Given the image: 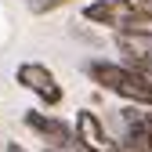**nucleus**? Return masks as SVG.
Returning a JSON list of instances; mask_svg holds the SVG:
<instances>
[{"mask_svg": "<svg viewBox=\"0 0 152 152\" xmlns=\"http://www.w3.org/2000/svg\"><path fill=\"white\" fill-rule=\"evenodd\" d=\"M83 76L98 87L102 94H116L123 105H145L152 109V83H145L141 76L123 65L120 58H87Z\"/></svg>", "mask_w": 152, "mask_h": 152, "instance_id": "1", "label": "nucleus"}, {"mask_svg": "<svg viewBox=\"0 0 152 152\" xmlns=\"http://www.w3.org/2000/svg\"><path fill=\"white\" fill-rule=\"evenodd\" d=\"M22 123L51 152H83L80 138H76V127L69 120H62V116H54V112H47V109H26L22 112Z\"/></svg>", "mask_w": 152, "mask_h": 152, "instance_id": "2", "label": "nucleus"}, {"mask_svg": "<svg viewBox=\"0 0 152 152\" xmlns=\"http://www.w3.org/2000/svg\"><path fill=\"white\" fill-rule=\"evenodd\" d=\"M141 11H145L141 0H87L80 7V18L91 26H102L116 36V33H127L134 26L141 18Z\"/></svg>", "mask_w": 152, "mask_h": 152, "instance_id": "3", "label": "nucleus"}, {"mask_svg": "<svg viewBox=\"0 0 152 152\" xmlns=\"http://www.w3.org/2000/svg\"><path fill=\"white\" fill-rule=\"evenodd\" d=\"M15 83L26 87L29 94H36L44 109H58V105L65 102V91H62V83H58V76H54L44 62H18Z\"/></svg>", "mask_w": 152, "mask_h": 152, "instance_id": "4", "label": "nucleus"}, {"mask_svg": "<svg viewBox=\"0 0 152 152\" xmlns=\"http://www.w3.org/2000/svg\"><path fill=\"white\" fill-rule=\"evenodd\" d=\"M72 127H76V138H80V148L83 152H120L112 130L105 127V120L94 109H76Z\"/></svg>", "mask_w": 152, "mask_h": 152, "instance_id": "5", "label": "nucleus"}, {"mask_svg": "<svg viewBox=\"0 0 152 152\" xmlns=\"http://www.w3.org/2000/svg\"><path fill=\"white\" fill-rule=\"evenodd\" d=\"M120 58H134V62H145L152 65V36H138V33H116L112 36Z\"/></svg>", "mask_w": 152, "mask_h": 152, "instance_id": "6", "label": "nucleus"}, {"mask_svg": "<svg viewBox=\"0 0 152 152\" xmlns=\"http://www.w3.org/2000/svg\"><path fill=\"white\" fill-rule=\"evenodd\" d=\"M65 4H72V0H26L29 15H36V18H44V15H51V11L65 7Z\"/></svg>", "mask_w": 152, "mask_h": 152, "instance_id": "7", "label": "nucleus"}, {"mask_svg": "<svg viewBox=\"0 0 152 152\" xmlns=\"http://www.w3.org/2000/svg\"><path fill=\"white\" fill-rule=\"evenodd\" d=\"M4 152H29V148H22L18 141H7V145H4Z\"/></svg>", "mask_w": 152, "mask_h": 152, "instance_id": "8", "label": "nucleus"}, {"mask_svg": "<svg viewBox=\"0 0 152 152\" xmlns=\"http://www.w3.org/2000/svg\"><path fill=\"white\" fill-rule=\"evenodd\" d=\"M148 134H152V116H148Z\"/></svg>", "mask_w": 152, "mask_h": 152, "instance_id": "9", "label": "nucleus"}]
</instances>
